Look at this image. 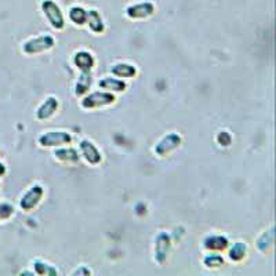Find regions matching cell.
<instances>
[{
	"mask_svg": "<svg viewBox=\"0 0 276 276\" xmlns=\"http://www.w3.org/2000/svg\"><path fill=\"white\" fill-rule=\"evenodd\" d=\"M91 70H80V75L77 77V81L75 84V96H77V97L86 96L87 91L91 88Z\"/></svg>",
	"mask_w": 276,
	"mask_h": 276,
	"instance_id": "15",
	"label": "cell"
},
{
	"mask_svg": "<svg viewBox=\"0 0 276 276\" xmlns=\"http://www.w3.org/2000/svg\"><path fill=\"white\" fill-rule=\"evenodd\" d=\"M14 214V206L10 205V203H0V221H5V220H9L11 216Z\"/></svg>",
	"mask_w": 276,
	"mask_h": 276,
	"instance_id": "23",
	"label": "cell"
},
{
	"mask_svg": "<svg viewBox=\"0 0 276 276\" xmlns=\"http://www.w3.org/2000/svg\"><path fill=\"white\" fill-rule=\"evenodd\" d=\"M247 244L244 243V242H236V243H233L229 250H228V255H229V258L235 262H239V261H242L246 258V255H247Z\"/></svg>",
	"mask_w": 276,
	"mask_h": 276,
	"instance_id": "19",
	"label": "cell"
},
{
	"mask_svg": "<svg viewBox=\"0 0 276 276\" xmlns=\"http://www.w3.org/2000/svg\"><path fill=\"white\" fill-rule=\"evenodd\" d=\"M203 264L206 268H210V269H216V268H220L225 264V261L220 254H209L203 258Z\"/></svg>",
	"mask_w": 276,
	"mask_h": 276,
	"instance_id": "22",
	"label": "cell"
},
{
	"mask_svg": "<svg viewBox=\"0 0 276 276\" xmlns=\"http://www.w3.org/2000/svg\"><path fill=\"white\" fill-rule=\"evenodd\" d=\"M6 171H7V168H6V166L3 163L0 162V177H3L6 174Z\"/></svg>",
	"mask_w": 276,
	"mask_h": 276,
	"instance_id": "26",
	"label": "cell"
},
{
	"mask_svg": "<svg viewBox=\"0 0 276 276\" xmlns=\"http://www.w3.org/2000/svg\"><path fill=\"white\" fill-rule=\"evenodd\" d=\"M98 87L111 93H123L127 88V83L116 77H104L98 81Z\"/></svg>",
	"mask_w": 276,
	"mask_h": 276,
	"instance_id": "17",
	"label": "cell"
},
{
	"mask_svg": "<svg viewBox=\"0 0 276 276\" xmlns=\"http://www.w3.org/2000/svg\"><path fill=\"white\" fill-rule=\"evenodd\" d=\"M73 64L79 70H93L96 65V58L93 57L91 53L81 50L73 55Z\"/></svg>",
	"mask_w": 276,
	"mask_h": 276,
	"instance_id": "13",
	"label": "cell"
},
{
	"mask_svg": "<svg viewBox=\"0 0 276 276\" xmlns=\"http://www.w3.org/2000/svg\"><path fill=\"white\" fill-rule=\"evenodd\" d=\"M87 24L94 33H103L105 31V25H104L103 20H101V16L98 11H88L87 13Z\"/></svg>",
	"mask_w": 276,
	"mask_h": 276,
	"instance_id": "20",
	"label": "cell"
},
{
	"mask_svg": "<svg viewBox=\"0 0 276 276\" xmlns=\"http://www.w3.org/2000/svg\"><path fill=\"white\" fill-rule=\"evenodd\" d=\"M73 137L66 131H47L38 137V144L42 148H58V146L69 145Z\"/></svg>",
	"mask_w": 276,
	"mask_h": 276,
	"instance_id": "3",
	"label": "cell"
},
{
	"mask_svg": "<svg viewBox=\"0 0 276 276\" xmlns=\"http://www.w3.org/2000/svg\"><path fill=\"white\" fill-rule=\"evenodd\" d=\"M44 198V188L40 184L32 185L29 190L21 196L20 199V207L24 211H31L38 206Z\"/></svg>",
	"mask_w": 276,
	"mask_h": 276,
	"instance_id": "6",
	"label": "cell"
},
{
	"mask_svg": "<svg viewBox=\"0 0 276 276\" xmlns=\"http://www.w3.org/2000/svg\"><path fill=\"white\" fill-rule=\"evenodd\" d=\"M79 153L91 166H97L103 162V153L98 149L97 145L90 140H81L79 142Z\"/></svg>",
	"mask_w": 276,
	"mask_h": 276,
	"instance_id": "7",
	"label": "cell"
},
{
	"mask_svg": "<svg viewBox=\"0 0 276 276\" xmlns=\"http://www.w3.org/2000/svg\"><path fill=\"white\" fill-rule=\"evenodd\" d=\"M181 142H182V137L179 136L178 133H168V134L163 136L160 140L157 141L153 151L156 153V156L164 157L167 156L168 153L178 149Z\"/></svg>",
	"mask_w": 276,
	"mask_h": 276,
	"instance_id": "4",
	"label": "cell"
},
{
	"mask_svg": "<svg viewBox=\"0 0 276 276\" xmlns=\"http://www.w3.org/2000/svg\"><path fill=\"white\" fill-rule=\"evenodd\" d=\"M273 243H275V228L269 227L257 238L255 247L260 253H268L273 247Z\"/></svg>",
	"mask_w": 276,
	"mask_h": 276,
	"instance_id": "12",
	"label": "cell"
},
{
	"mask_svg": "<svg viewBox=\"0 0 276 276\" xmlns=\"http://www.w3.org/2000/svg\"><path fill=\"white\" fill-rule=\"evenodd\" d=\"M53 156L61 163H70V164H76V163L80 162V153L75 148H70V146H58V149H55L53 152Z\"/></svg>",
	"mask_w": 276,
	"mask_h": 276,
	"instance_id": "11",
	"label": "cell"
},
{
	"mask_svg": "<svg viewBox=\"0 0 276 276\" xmlns=\"http://www.w3.org/2000/svg\"><path fill=\"white\" fill-rule=\"evenodd\" d=\"M60 108V101L55 97H47L36 109V119L49 120Z\"/></svg>",
	"mask_w": 276,
	"mask_h": 276,
	"instance_id": "9",
	"label": "cell"
},
{
	"mask_svg": "<svg viewBox=\"0 0 276 276\" xmlns=\"http://www.w3.org/2000/svg\"><path fill=\"white\" fill-rule=\"evenodd\" d=\"M111 73L115 75L119 79H133L136 77L138 70L134 65L131 64H127V62H119V64H115L112 68H111Z\"/></svg>",
	"mask_w": 276,
	"mask_h": 276,
	"instance_id": "16",
	"label": "cell"
},
{
	"mask_svg": "<svg viewBox=\"0 0 276 276\" xmlns=\"http://www.w3.org/2000/svg\"><path fill=\"white\" fill-rule=\"evenodd\" d=\"M42 9H43V13L47 17L50 25L54 28V29H64L65 27V20H64V16H62V11L60 10V7L55 5L54 2L51 0H46L42 3Z\"/></svg>",
	"mask_w": 276,
	"mask_h": 276,
	"instance_id": "8",
	"label": "cell"
},
{
	"mask_svg": "<svg viewBox=\"0 0 276 276\" xmlns=\"http://www.w3.org/2000/svg\"><path fill=\"white\" fill-rule=\"evenodd\" d=\"M116 103V96L111 91H94L91 94H87L81 100V108L83 109H98L108 107Z\"/></svg>",
	"mask_w": 276,
	"mask_h": 276,
	"instance_id": "2",
	"label": "cell"
},
{
	"mask_svg": "<svg viewBox=\"0 0 276 276\" xmlns=\"http://www.w3.org/2000/svg\"><path fill=\"white\" fill-rule=\"evenodd\" d=\"M73 275H91V271H90V268H87V266H79V268H76L75 269Z\"/></svg>",
	"mask_w": 276,
	"mask_h": 276,
	"instance_id": "25",
	"label": "cell"
},
{
	"mask_svg": "<svg viewBox=\"0 0 276 276\" xmlns=\"http://www.w3.org/2000/svg\"><path fill=\"white\" fill-rule=\"evenodd\" d=\"M70 21L75 25H83L87 21V11H84L81 7H73L69 11Z\"/></svg>",
	"mask_w": 276,
	"mask_h": 276,
	"instance_id": "21",
	"label": "cell"
},
{
	"mask_svg": "<svg viewBox=\"0 0 276 276\" xmlns=\"http://www.w3.org/2000/svg\"><path fill=\"white\" fill-rule=\"evenodd\" d=\"M155 7L152 3H140V5H134L127 9V16L133 18V20H142V18H148L153 14Z\"/></svg>",
	"mask_w": 276,
	"mask_h": 276,
	"instance_id": "14",
	"label": "cell"
},
{
	"mask_svg": "<svg viewBox=\"0 0 276 276\" xmlns=\"http://www.w3.org/2000/svg\"><path fill=\"white\" fill-rule=\"evenodd\" d=\"M33 271L39 276H57L58 275V269L49 264L47 261L43 260H35L33 261Z\"/></svg>",
	"mask_w": 276,
	"mask_h": 276,
	"instance_id": "18",
	"label": "cell"
},
{
	"mask_svg": "<svg viewBox=\"0 0 276 276\" xmlns=\"http://www.w3.org/2000/svg\"><path fill=\"white\" fill-rule=\"evenodd\" d=\"M202 244L209 251H224L229 247V239L225 235H209L203 239Z\"/></svg>",
	"mask_w": 276,
	"mask_h": 276,
	"instance_id": "10",
	"label": "cell"
},
{
	"mask_svg": "<svg viewBox=\"0 0 276 276\" xmlns=\"http://www.w3.org/2000/svg\"><path fill=\"white\" fill-rule=\"evenodd\" d=\"M55 46V39L51 35H39L36 38L28 39L25 43L22 44V51L28 55H35L50 51Z\"/></svg>",
	"mask_w": 276,
	"mask_h": 276,
	"instance_id": "1",
	"label": "cell"
},
{
	"mask_svg": "<svg viewBox=\"0 0 276 276\" xmlns=\"http://www.w3.org/2000/svg\"><path fill=\"white\" fill-rule=\"evenodd\" d=\"M217 142L221 146H229L232 144V136L228 131H220L217 134Z\"/></svg>",
	"mask_w": 276,
	"mask_h": 276,
	"instance_id": "24",
	"label": "cell"
},
{
	"mask_svg": "<svg viewBox=\"0 0 276 276\" xmlns=\"http://www.w3.org/2000/svg\"><path fill=\"white\" fill-rule=\"evenodd\" d=\"M171 251V236L170 233L160 231L155 238V261L157 264H166L168 260V255Z\"/></svg>",
	"mask_w": 276,
	"mask_h": 276,
	"instance_id": "5",
	"label": "cell"
}]
</instances>
